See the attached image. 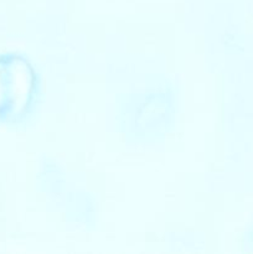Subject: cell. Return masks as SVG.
Listing matches in <instances>:
<instances>
[{"label":"cell","mask_w":253,"mask_h":254,"mask_svg":"<svg viewBox=\"0 0 253 254\" xmlns=\"http://www.w3.org/2000/svg\"><path fill=\"white\" fill-rule=\"evenodd\" d=\"M30 69L16 57L0 60V117L20 113L30 94Z\"/></svg>","instance_id":"6da1fadb"}]
</instances>
